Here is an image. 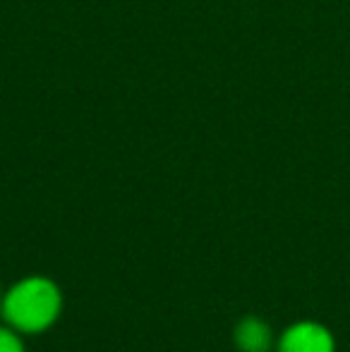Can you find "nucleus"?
Wrapping results in <instances>:
<instances>
[{
	"mask_svg": "<svg viewBox=\"0 0 350 352\" xmlns=\"http://www.w3.org/2000/svg\"><path fill=\"white\" fill-rule=\"evenodd\" d=\"M65 297L51 276H24L5 290L0 319L22 336H41L61 321Z\"/></svg>",
	"mask_w": 350,
	"mask_h": 352,
	"instance_id": "1",
	"label": "nucleus"
},
{
	"mask_svg": "<svg viewBox=\"0 0 350 352\" xmlns=\"http://www.w3.org/2000/svg\"><path fill=\"white\" fill-rule=\"evenodd\" d=\"M276 352H336V336L322 321L300 319L276 338Z\"/></svg>",
	"mask_w": 350,
	"mask_h": 352,
	"instance_id": "2",
	"label": "nucleus"
},
{
	"mask_svg": "<svg viewBox=\"0 0 350 352\" xmlns=\"http://www.w3.org/2000/svg\"><path fill=\"white\" fill-rule=\"evenodd\" d=\"M233 345L238 352H274L276 336L264 316L245 314L233 329Z\"/></svg>",
	"mask_w": 350,
	"mask_h": 352,
	"instance_id": "3",
	"label": "nucleus"
},
{
	"mask_svg": "<svg viewBox=\"0 0 350 352\" xmlns=\"http://www.w3.org/2000/svg\"><path fill=\"white\" fill-rule=\"evenodd\" d=\"M0 352H27L24 336L3 321L0 324Z\"/></svg>",
	"mask_w": 350,
	"mask_h": 352,
	"instance_id": "4",
	"label": "nucleus"
},
{
	"mask_svg": "<svg viewBox=\"0 0 350 352\" xmlns=\"http://www.w3.org/2000/svg\"><path fill=\"white\" fill-rule=\"evenodd\" d=\"M3 300H5V290L0 287V314H3Z\"/></svg>",
	"mask_w": 350,
	"mask_h": 352,
	"instance_id": "5",
	"label": "nucleus"
}]
</instances>
